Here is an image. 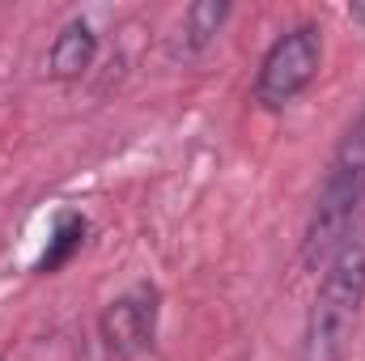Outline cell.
<instances>
[{"label":"cell","mask_w":365,"mask_h":361,"mask_svg":"<svg viewBox=\"0 0 365 361\" xmlns=\"http://www.w3.org/2000/svg\"><path fill=\"white\" fill-rule=\"evenodd\" d=\"M86 234H90V221H86L77 208H64V213H56V225H51L47 251L38 255V264H34V268L47 276V272H60L64 264H73V255L86 247Z\"/></svg>","instance_id":"8992f818"},{"label":"cell","mask_w":365,"mask_h":361,"mask_svg":"<svg viewBox=\"0 0 365 361\" xmlns=\"http://www.w3.org/2000/svg\"><path fill=\"white\" fill-rule=\"evenodd\" d=\"M319 68H323V30L314 21H297L284 34H276V43L264 51L251 98L264 111H284L297 93L314 86Z\"/></svg>","instance_id":"3957f363"},{"label":"cell","mask_w":365,"mask_h":361,"mask_svg":"<svg viewBox=\"0 0 365 361\" xmlns=\"http://www.w3.org/2000/svg\"><path fill=\"white\" fill-rule=\"evenodd\" d=\"M365 306V217L340 238L323 264L314 302L306 310L297 361H344L353 349Z\"/></svg>","instance_id":"6da1fadb"},{"label":"cell","mask_w":365,"mask_h":361,"mask_svg":"<svg viewBox=\"0 0 365 361\" xmlns=\"http://www.w3.org/2000/svg\"><path fill=\"white\" fill-rule=\"evenodd\" d=\"M93 60H98V34L86 17H73L47 51V73L56 81H81L93 68Z\"/></svg>","instance_id":"5b68a950"},{"label":"cell","mask_w":365,"mask_h":361,"mask_svg":"<svg viewBox=\"0 0 365 361\" xmlns=\"http://www.w3.org/2000/svg\"><path fill=\"white\" fill-rule=\"evenodd\" d=\"M349 17H353V21H365V4H353V9H349Z\"/></svg>","instance_id":"ba28073f"},{"label":"cell","mask_w":365,"mask_h":361,"mask_svg":"<svg viewBox=\"0 0 365 361\" xmlns=\"http://www.w3.org/2000/svg\"><path fill=\"white\" fill-rule=\"evenodd\" d=\"M225 17H230V4L225 0H200V4H191L182 13V51L187 56H200L217 39V30L225 26Z\"/></svg>","instance_id":"52a82bcc"},{"label":"cell","mask_w":365,"mask_h":361,"mask_svg":"<svg viewBox=\"0 0 365 361\" xmlns=\"http://www.w3.org/2000/svg\"><path fill=\"white\" fill-rule=\"evenodd\" d=\"M365 204V102L353 115V123L340 132L323 183L314 191L306 230H302V264L306 268H323L331 260V251L340 247V238L361 221Z\"/></svg>","instance_id":"7a4b0ae2"},{"label":"cell","mask_w":365,"mask_h":361,"mask_svg":"<svg viewBox=\"0 0 365 361\" xmlns=\"http://www.w3.org/2000/svg\"><path fill=\"white\" fill-rule=\"evenodd\" d=\"M162 323V289L153 280L128 285L119 298H110L98 315V340L106 361H136L153 349Z\"/></svg>","instance_id":"277c9868"}]
</instances>
